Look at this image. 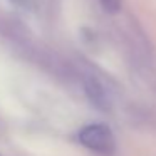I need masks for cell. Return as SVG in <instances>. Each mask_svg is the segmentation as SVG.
<instances>
[{
	"instance_id": "6da1fadb",
	"label": "cell",
	"mask_w": 156,
	"mask_h": 156,
	"mask_svg": "<svg viewBox=\"0 0 156 156\" xmlns=\"http://www.w3.org/2000/svg\"><path fill=\"white\" fill-rule=\"evenodd\" d=\"M79 141L89 151L98 154H111L114 151V134L106 124H87L79 133Z\"/></svg>"
},
{
	"instance_id": "7a4b0ae2",
	"label": "cell",
	"mask_w": 156,
	"mask_h": 156,
	"mask_svg": "<svg viewBox=\"0 0 156 156\" xmlns=\"http://www.w3.org/2000/svg\"><path fill=\"white\" fill-rule=\"evenodd\" d=\"M86 91L89 94V99L94 102L98 108H106V94L102 91L101 84H99L96 79H87L86 81Z\"/></svg>"
},
{
	"instance_id": "3957f363",
	"label": "cell",
	"mask_w": 156,
	"mask_h": 156,
	"mask_svg": "<svg viewBox=\"0 0 156 156\" xmlns=\"http://www.w3.org/2000/svg\"><path fill=\"white\" fill-rule=\"evenodd\" d=\"M101 5L106 12L116 14V12L121 9V0H101Z\"/></svg>"
}]
</instances>
